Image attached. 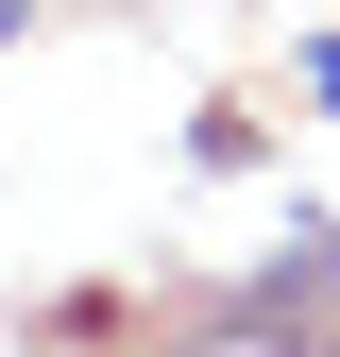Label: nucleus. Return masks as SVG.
<instances>
[{
  "mask_svg": "<svg viewBox=\"0 0 340 357\" xmlns=\"http://www.w3.org/2000/svg\"><path fill=\"white\" fill-rule=\"evenodd\" d=\"M0 17H17V0H0Z\"/></svg>",
  "mask_w": 340,
  "mask_h": 357,
  "instance_id": "obj_1",
  "label": "nucleus"
}]
</instances>
